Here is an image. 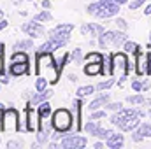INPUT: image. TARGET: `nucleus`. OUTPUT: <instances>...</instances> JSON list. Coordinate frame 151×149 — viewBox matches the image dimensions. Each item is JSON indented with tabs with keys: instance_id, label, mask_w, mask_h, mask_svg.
Returning <instances> with one entry per match:
<instances>
[{
	"instance_id": "obj_43",
	"label": "nucleus",
	"mask_w": 151,
	"mask_h": 149,
	"mask_svg": "<svg viewBox=\"0 0 151 149\" xmlns=\"http://www.w3.org/2000/svg\"><path fill=\"white\" fill-rule=\"evenodd\" d=\"M9 81H11V79H9V75H5V74L0 75V84H9Z\"/></svg>"
},
{
	"instance_id": "obj_7",
	"label": "nucleus",
	"mask_w": 151,
	"mask_h": 149,
	"mask_svg": "<svg viewBox=\"0 0 151 149\" xmlns=\"http://www.w3.org/2000/svg\"><path fill=\"white\" fill-rule=\"evenodd\" d=\"M148 67H150V53L146 51H137L135 53V74L139 75H148Z\"/></svg>"
},
{
	"instance_id": "obj_4",
	"label": "nucleus",
	"mask_w": 151,
	"mask_h": 149,
	"mask_svg": "<svg viewBox=\"0 0 151 149\" xmlns=\"http://www.w3.org/2000/svg\"><path fill=\"white\" fill-rule=\"evenodd\" d=\"M19 112L14 107H5L0 111V130L4 133H16L19 132Z\"/></svg>"
},
{
	"instance_id": "obj_16",
	"label": "nucleus",
	"mask_w": 151,
	"mask_h": 149,
	"mask_svg": "<svg viewBox=\"0 0 151 149\" xmlns=\"http://www.w3.org/2000/svg\"><path fill=\"white\" fill-rule=\"evenodd\" d=\"M109 104V93H102L100 97H97L93 102H90V111H97L100 107H106Z\"/></svg>"
},
{
	"instance_id": "obj_13",
	"label": "nucleus",
	"mask_w": 151,
	"mask_h": 149,
	"mask_svg": "<svg viewBox=\"0 0 151 149\" xmlns=\"http://www.w3.org/2000/svg\"><path fill=\"white\" fill-rule=\"evenodd\" d=\"M72 30H74V25L62 23V25H56L53 30H49L47 32V37H69Z\"/></svg>"
},
{
	"instance_id": "obj_26",
	"label": "nucleus",
	"mask_w": 151,
	"mask_h": 149,
	"mask_svg": "<svg viewBox=\"0 0 151 149\" xmlns=\"http://www.w3.org/2000/svg\"><path fill=\"white\" fill-rule=\"evenodd\" d=\"M123 49L128 53V54H135L141 47H139V44L137 42H132V40H127L125 44H123Z\"/></svg>"
},
{
	"instance_id": "obj_58",
	"label": "nucleus",
	"mask_w": 151,
	"mask_h": 149,
	"mask_svg": "<svg viewBox=\"0 0 151 149\" xmlns=\"http://www.w3.org/2000/svg\"><path fill=\"white\" fill-rule=\"evenodd\" d=\"M150 117H151V111H150Z\"/></svg>"
},
{
	"instance_id": "obj_10",
	"label": "nucleus",
	"mask_w": 151,
	"mask_h": 149,
	"mask_svg": "<svg viewBox=\"0 0 151 149\" xmlns=\"http://www.w3.org/2000/svg\"><path fill=\"white\" fill-rule=\"evenodd\" d=\"M119 12V4L114 2V4H102L100 2V9L97 12V18L100 19H107V18H113Z\"/></svg>"
},
{
	"instance_id": "obj_49",
	"label": "nucleus",
	"mask_w": 151,
	"mask_h": 149,
	"mask_svg": "<svg viewBox=\"0 0 151 149\" xmlns=\"http://www.w3.org/2000/svg\"><path fill=\"white\" fill-rule=\"evenodd\" d=\"M69 79H70L72 82H76V81H77V75H74V74H69Z\"/></svg>"
},
{
	"instance_id": "obj_12",
	"label": "nucleus",
	"mask_w": 151,
	"mask_h": 149,
	"mask_svg": "<svg viewBox=\"0 0 151 149\" xmlns=\"http://www.w3.org/2000/svg\"><path fill=\"white\" fill-rule=\"evenodd\" d=\"M106 63H99V62H86V65L83 67V72L88 77H93V75H104V67Z\"/></svg>"
},
{
	"instance_id": "obj_15",
	"label": "nucleus",
	"mask_w": 151,
	"mask_h": 149,
	"mask_svg": "<svg viewBox=\"0 0 151 149\" xmlns=\"http://www.w3.org/2000/svg\"><path fill=\"white\" fill-rule=\"evenodd\" d=\"M51 95H53V91H51V90L37 91V95H32V98H30V102H28V104H32V105H39V104H42V102L49 100V97H51Z\"/></svg>"
},
{
	"instance_id": "obj_17",
	"label": "nucleus",
	"mask_w": 151,
	"mask_h": 149,
	"mask_svg": "<svg viewBox=\"0 0 151 149\" xmlns=\"http://www.w3.org/2000/svg\"><path fill=\"white\" fill-rule=\"evenodd\" d=\"M113 40H114V32L106 30L104 34H100V35H99V46H100L102 49H106V47L113 46Z\"/></svg>"
},
{
	"instance_id": "obj_45",
	"label": "nucleus",
	"mask_w": 151,
	"mask_h": 149,
	"mask_svg": "<svg viewBox=\"0 0 151 149\" xmlns=\"http://www.w3.org/2000/svg\"><path fill=\"white\" fill-rule=\"evenodd\" d=\"M4 74V51H0V75Z\"/></svg>"
},
{
	"instance_id": "obj_38",
	"label": "nucleus",
	"mask_w": 151,
	"mask_h": 149,
	"mask_svg": "<svg viewBox=\"0 0 151 149\" xmlns=\"http://www.w3.org/2000/svg\"><path fill=\"white\" fill-rule=\"evenodd\" d=\"M23 148V140H9L7 142V149H19Z\"/></svg>"
},
{
	"instance_id": "obj_18",
	"label": "nucleus",
	"mask_w": 151,
	"mask_h": 149,
	"mask_svg": "<svg viewBox=\"0 0 151 149\" xmlns=\"http://www.w3.org/2000/svg\"><path fill=\"white\" fill-rule=\"evenodd\" d=\"M84 62H99V63H106V56L99 51H90L88 54H84Z\"/></svg>"
},
{
	"instance_id": "obj_27",
	"label": "nucleus",
	"mask_w": 151,
	"mask_h": 149,
	"mask_svg": "<svg viewBox=\"0 0 151 149\" xmlns=\"http://www.w3.org/2000/svg\"><path fill=\"white\" fill-rule=\"evenodd\" d=\"M12 62H30V60H28L27 51H14L12 56H11V63Z\"/></svg>"
},
{
	"instance_id": "obj_46",
	"label": "nucleus",
	"mask_w": 151,
	"mask_h": 149,
	"mask_svg": "<svg viewBox=\"0 0 151 149\" xmlns=\"http://www.w3.org/2000/svg\"><path fill=\"white\" fill-rule=\"evenodd\" d=\"M42 7L44 9H49L51 7V0H42Z\"/></svg>"
},
{
	"instance_id": "obj_14",
	"label": "nucleus",
	"mask_w": 151,
	"mask_h": 149,
	"mask_svg": "<svg viewBox=\"0 0 151 149\" xmlns=\"http://www.w3.org/2000/svg\"><path fill=\"white\" fill-rule=\"evenodd\" d=\"M123 144H125V137L121 133H113L109 139H106V146L111 149H119L123 148Z\"/></svg>"
},
{
	"instance_id": "obj_8",
	"label": "nucleus",
	"mask_w": 151,
	"mask_h": 149,
	"mask_svg": "<svg viewBox=\"0 0 151 149\" xmlns=\"http://www.w3.org/2000/svg\"><path fill=\"white\" fill-rule=\"evenodd\" d=\"M86 144H88L86 137H81V135H65L62 139L60 146L63 149H83V148H86Z\"/></svg>"
},
{
	"instance_id": "obj_53",
	"label": "nucleus",
	"mask_w": 151,
	"mask_h": 149,
	"mask_svg": "<svg viewBox=\"0 0 151 149\" xmlns=\"http://www.w3.org/2000/svg\"><path fill=\"white\" fill-rule=\"evenodd\" d=\"M148 75H151V53H150V67H148Z\"/></svg>"
},
{
	"instance_id": "obj_51",
	"label": "nucleus",
	"mask_w": 151,
	"mask_h": 149,
	"mask_svg": "<svg viewBox=\"0 0 151 149\" xmlns=\"http://www.w3.org/2000/svg\"><path fill=\"white\" fill-rule=\"evenodd\" d=\"M104 148V142H97V144H95V149H102Z\"/></svg>"
},
{
	"instance_id": "obj_11",
	"label": "nucleus",
	"mask_w": 151,
	"mask_h": 149,
	"mask_svg": "<svg viewBox=\"0 0 151 149\" xmlns=\"http://www.w3.org/2000/svg\"><path fill=\"white\" fill-rule=\"evenodd\" d=\"M9 72L14 77H19V75H27L30 72V62H12L9 65Z\"/></svg>"
},
{
	"instance_id": "obj_31",
	"label": "nucleus",
	"mask_w": 151,
	"mask_h": 149,
	"mask_svg": "<svg viewBox=\"0 0 151 149\" xmlns=\"http://www.w3.org/2000/svg\"><path fill=\"white\" fill-rule=\"evenodd\" d=\"M113 133H114V132L111 130V128H102V126H99V130H97L95 137H99V139H109Z\"/></svg>"
},
{
	"instance_id": "obj_21",
	"label": "nucleus",
	"mask_w": 151,
	"mask_h": 149,
	"mask_svg": "<svg viewBox=\"0 0 151 149\" xmlns=\"http://www.w3.org/2000/svg\"><path fill=\"white\" fill-rule=\"evenodd\" d=\"M125 42H127V34H125V30H123V32H114V40H113L114 47H119V46H123Z\"/></svg>"
},
{
	"instance_id": "obj_41",
	"label": "nucleus",
	"mask_w": 151,
	"mask_h": 149,
	"mask_svg": "<svg viewBox=\"0 0 151 149\" xmlns=\"http://www.w3.org/2000/svg\"><path fill=\"white\" fill-rule=\"evenodd\" d=\"M102 117H106V111H93V114H91V117L90 119H102Z\"/></svg>"
},
{
	"instance_id": "obj_3",
	"label": "nucleus",
	"mask_w": 151,
	"mask_h": 149,
	"mask_svg": "<svg viewBox=\"0 0 151 149\" xmlns=\"http://www.w3.org/2000/svg\"><path fill=\"white\" fill-rule=\"evenodd\" d=\"M130 72V62H128V53L127 51H118L111 56V75L119 77V86H123L125 77Z\"/></svg>"
},
{
	"instance_id": "obj_22",
	"label": "nucleus",
	"mask_w": 151,
	"mask_h": 149,
	"mask_svg": "<svg viewBox=\"0 0 151 149\" xmlns=\"http://www.w3.org/2000/svg\"><path fill=\"white\" fill-rule=\"evenodd\" d=\"M95 90H97V88H95V86H91V84H88V86H81V88L76 91V95H77L79 98H83V97H88V95H91Z\"/></svg>"
},
{
	"instance_id": "obj_25",
	"label": "nucleus",
	"mask_w": 151,
	"mask_h": 149,
	"mask_svg": "<svg viewBox=\"0 0 151 149\" xmlns=\"http://www.w3.org/2000/svg\"><path fill=\"white\" fill-rule=\"evenodd\" d=\"M34 19H37V21H40V23H49V21H53V16H51V12L46 9V11H40L39 14H35Z\"/></svg>"
},
{
	"instance_id": "obj_47",
	"label": "nucleus",
	"mask_w": 151,
	"mask_h": 149,
	"mask_svg": "<svg viewBox=\"0 0 151 149\" xmlns=\"http://www.w3.org/2000/svg\"><path fill=\"white\" fill-rule=\"evenodd\" d=\"M7 25H9V21H7V19H2V21H0V30H4Z\"/></svg>"
},
{
	"instance_id": "obj_52",
	"label": "nucleus",
	"mask_w": 151,
	"mask_h": 149,
	"mask_svg": "<svg viewBox=\"0 0 151 149\" xmlns=\"http://www.w3.org/2000/svg\"><path fill=\"white\" fill-rule=\"evenodd\" d=\"M102 4H114V2H118V0H100Z\"/></svg>"
},
{
	"instance_id": "obj_48",
	"label": "nucleus",
	"mask_w": 151,
	"mask_h": 149,
	"mask_svg": "<svg viewBox=\"0 0 151 149\" xmlns=\"http://www.w3.org/2000/svg\"><path fill=\"white\" fill-rule=\"evenodd\" d=\"M144 14H146V16H150V14H151V4H150V5H146V9H144Z\"/></svg>"
},
{
	"instance_id": "obj_33",
	"label": "nucleus",
	"mask_w": 151,
	"mask_h": 149,
	"mask_svg": "<svg viewBox=\"0 0 151 149\" xmlns=\"http://www.w3.org/2000/svg\"><path fill=\"white\" fill-rule=\"evenodd\" d=\"M113 86H114V79H107V81L99 82L95 88H97V90H100V91H104V90H109V88H113Z\"/></svg>"
},
{
	"instance_id": "obj_36",
	"label": "nucleus",
	"mask_w": 151,
	"mask_h": 149,
	"mask_svg": "<svg viewBox=\"0 0 151 149\" xmlns=\"http://www.w3.org/2000/svg\"><path fill=\"white\" fill-rule=\"evenodd\" d=\"M106 107H107L109 111H113V112H118V111L123 109V104H121V102H113V104H107Z\"/></svg>"
},
{
	"instance_id": "obj_57",
	"label": "nucleus",
	"mask_w": 151,
	"mask_h": 149,
	"mask_svg": "<svg viewBox=\"0 0 151 149\" xmlns=\"http://www.w3.org/2000/svg\"><path fill=\"white\" fill-rule=\"evenodd\" d=\"M150 40H151V34H150Z\"/></svg>"
},
{
	"instance_id": "obj_50",
	"label": "nucleus",
	"mask_w": 151,
	"mask_h": 149,
	"mask_svg": "<svg viewBox=\"0 0 151 149\" xmlns=\"http://www.w3.org/2000/svg\"><path fill=\"white\" fill-rule=\"evenodd\" d=\"M56 148H58L56 142H49V149H56Z\"/></svg>"
},
{
	"instance_id": "obj_59",
	"label": "nucleus",
	"mask_w": 151,
	"mask_h": 149,
	"mask_svg": "<svg viewBox=\"0 0 151 149\" xmlns=\"http://www.w3.org/2000/svg\"><path fill=\"white\" fill-rule=\"evenodd\" d=\"M28 2H34V0H28Z\"/></svg>"
},
{
	"instance_id": "obj_56",
	"label": "nucleus",
	"mask_w": 151,
	"mask_h": 149,
	"mask_svg": "<svg viewBox=\"0 0 151 149\" xmlns=\"http://www.w3.org/2000/svg\"><path fill=\"white\" fill-rule=\"evenodd\" d=\"M12 2H14L16 5H18V4H21V0H12Z\"/></svg>"
},
{
	"instance_id": "obj_44",
	"label": "nucleus",
	"mask_w": 151,
	"mask_h": 149,
	"mask_svg": "<svg viewBox=\"0 0 151 149\" xmlns=\"http://www.w3.org/2000/svg\"><path fill=\"white\" fill-rule=\"evenodd\" d=\"M150 88H151V81H150V79L142 81V91H146V90H150Z\"/></svg>"
},
{
	"instance_id": "obj_20",
	"label": "nucleus",
	"mask_w": 151,
	"mask_h": 149,
	"mask_svg": "<svg viewBox=\"0 0 151 149\" xmlns=\"http://www.w3.org/2000/svg\"><path fill=\"white\" fill-rule=\"evenodd\" d=\"M99 126H100V125H99V123H97L95 119H90V121H88V123H86V125L83 126V130H84L86 133H90V135H93V137H95V133H97Z\"/></svg>"
},
{
	"instance_id": "obj_1",
	"label": "nucleus",
	"mask_w": 151,
	"mask_h": 149,
	"mask_svg": "<svg viewBox=\"0 0 151 149\" xmlns=\"http://www.w3.org/2000/svg\"><path fill=\"white\" fill-rule=\"evenodd\" d=\"M60 67L58 62H55L53 53H44L35 56V74L40 77H46L49 84H56L60 79Z\"/></svg>"
},
{
	"instance_id": "obj_35",
	"label": "nucleus",
	"mask_w": 151,
	"mask_h": 149,
	"mask_svg": "<svg viewBox=\"0 0 151 149\" xmlns=\"http://www.w3.org/2000/svg\"><path fill=\"white\" fill-rule=\"evenodd\" d=\"M69 60H70V53H63V56L58 60V67H60V70H63V67L67 65Z\"/></svg>"
},
{
	"instance_id": "obj_39",
	"label": "nucleus",
	"mask_w": 151,
	"mask_h": 149,
	"mask_svg": "<svg viewBox=\"0 0 151 149\" xmlns=\"http://www.w3.org/2000/svg\"><path fill=\"white\" fill-rule=\"evenodd\" d=\"M132 90H134L135 93H141V91H142V82H141V81H137V79H135V81H132Z\"/></svg>"
},
{
	"instance_id": "obj_6",
	"label": "nucleus",
	"mask_w": 151,
	"mask_h": 149,
	"mask_svg": "<svg viewBox=\"0 0 151 149\" xmlns=\"http://www.w3.org/2000/svg\"><path fill=\"white\" fill-rule=\"evenodd\" d=\"M25 119H27V130H28V132H37L40 116H39L37 109H34L32 104H27V109H25Z\"/></svg>"
},
{
	"instance_id": "obj_23",
	"label": "nucleus",
	"mask_w": 151,
	"mask_h": 149,
	"mask_svg": "<svg viewBox=\"0 0 151 149\" xmlns=\"http://www.w3.org/2000/svg\"><path fill=\"white\" fill-rule=\"evenodd\" d=\"M127 102H128V104H132V105H144L146 98H144V95L137 93V95H130V97L127 98Z\"/></svg>"
},
{
	"instance_id": "obj_30",
	"label": "nucleus",
	"mask_w": 151,
	"mask_h": 149,
	"mask_svg": "<svg viewBox=\"0 0 151 149\" xmlns=\"http://www.w3.org/2000/svg\"><path fill=\"white\" fill-rule=\"evenodd\" d=\"M137 130H139V133H141L144 139L151 137V125L150 123H141V125L137 126Z\"/></svg>"
},
{
	"instance_id": "obj_2",
	"label": "nucleus",
	"mask_w": 151,
	"mask_h": 149,
	"mask_svg": "<svg viewBox=\"0 0 151 149\" xmlns=\"http://www.w3.org/2000/svg\"><path fill=\"white\" fill-rule=\"evenodd\" d=\"M139 111L137 109H121V111H118L114 114L113 117H111V123H113L114 126H118L121 132H134L139 125H141V121H139Z\"/></svg>"
},
{
	"instance_id": "obj_32",
	"label": "nucleus",
	"mask_w": 151,
	"mask_h": 149,
	"mask_svg": "<svg viewBox=\"0 0 151 149\" xmlns=\"http://www.w3.org/2000/svg\"><path fill=\"white\" fill-rule=\"evenodd\" d=\"M47 79L46 77H40V75H37V81H35V90L37 91H44L46 88H47Z\"/></svg>"
},
{
	"instance_id": "obj_28",
	"label": "nucleus",
	"mask_w": 151,
	"mask_h": 149,
	"mask_svg": "<svg viewBox=\"0 0 151 149\" xmlns=\"http://www.w3.org/2000/svg\"><path fill=\"white\" fill-rule=\"evenodd\" d=\"M83 60H84V56H83V53H81V49H79V47H76V49L70 51V62H72V63L79 65Z\"/></svg>"
},
{
	"instance_id": "obj_19",
	"label": "nucleus",
	"mask_w": 151,
	"mask_h": 149,
	"mask_svg": "<svg viewBox=\"0 0 151 149\" xmlns=\"http://www.w3.org/2000/svg\"><path fill=\"white\" fill-rule=\"evenodd\" d=\"M34 47V39H25L14 44V51H28Z\"/></svg>"
},
{
	"instance_id": "obj_5",
	"label": "nucleus",
	"mask_w": 151,
	"mask_h": 149,
	"mask_svg": "<svg viewBox=\"0 0 151 149\" xmlns=\"http://www.w3.org/2000/svg\"><path fill=\"white\" fill-rule=\"evenodd\" d=\"M51 119H53V128L58 130V132H62V133H67L72 128V123H74L72 114H70L69 109H58V111H55L53 116H51Z\"/></svg>"
},
{
	"instance_id": "obj_37",
	"label": "nucleus",
	"mask_w": 151,
	"mask_h": 149,
	"mask_svg": "<svg viewBox=\"0 0 151 149\" xmlns=\"http://www.w3.org/2000/svg\"><path fill=\"white\" fill-rule=\"evenodd\" d=\"M144 2H146V0H132V2L128 4V9H130V11H135V9H139V7H142Z\"/></svg>"
},
{
	"instance_id": "obj_24",
	"label": "nucleus",
	"mask_w": 151,
	"mask_h": 149,
	"mask_svg": "<svg viewBox=\"0 0 151 149\" xmlns=\"http://www.w3.org/2000/svg\"><path fill=\"white\" fill-rule=\"evenodd\" d=\"M74 107H76V112H77V117H76V130H81V109H83V104L77 97V100H74Z\"/></svg>"
},
{
	"instance_id": "obj_55",
	"label": "nucleus",
	"mask_w": 151,
	"mask_h": 149,
	"mask_svg": "<svg viewBox=\"0 0 151 149\" xmlns=\"http://www.w3.org/2000/svg\"><path fill=\"white\" fill-rule=\"evenodd\" d=\"M127 2H128V0H118V4H119V5H121V4H127Z\"/></svg>"
},
{
	"instance_id": "obj_40",
	"label": "nucleus",
	"mask_w": 151,
	"mask_h": 149,
	"mask_svg": "<svg viewBox=\"0 0 151 149\" xmlns=\"http://www.w3.org/2000/svg\"><path fill=\"white\" fill-rule=\"evenodd\" d=\"M114 23H116V27H118L119 30H127V27H128V25H127V21H125L123 18H118Z\"/></svg>"
},
{
	"instance_id": "obj_29",
	"label": "nucleus",
	"mask_w": 151,
	"mask_h": 149,
	"mask_svg": "<svg viewBox=\"0 0 151 149\" xmlns=\"http://www.w3.org/2000/svg\"><path fill=\"white\" fill-rule=\"evenodd\" d=\"M37 111H39V116H51V104L46 100V102H42V104H39V107H37Z\"/></svg>"
},
{
	"instance_id": "obj_54",
	"label": "nucleus",
	"mask_w": 151,
	"mask_h": 149,
	"mask_svg": "<svg viewBox=\"0 0 151 149\" xmlns=\"http://www.w3.org/2000/svg\"><path fill=\"white\" fill-rule=\"evenodd\" d=\"M2 19H5V14H4V11L0 9V21H2Z\"/></svg>"
},
{
	"instance_id": "obj_9",
	"label": "nucleus",
	"mask_w": 151,
	"mask_h": 149,
	"mask_svg": "<svg viewBox=\"0 0 151 149\" xmlns=\"http://www.w3.org/2000/svg\"><path fill=\"white\" fill-rule=\"evenodd\" d=\"M21 30L32 39H37V37H42V35H44V27H42V23L37 21V19H32V21L25 23V25L21 27Z\"/></svg>"
},
{
	"instance_id": "obj_42",
	"label": "nucleus",
	"mask_w": 151,
	"mask_h": 149,
	"mask_svg": "<svg viewBox=\"0 0 151 149\" xmlns=\"http://www.w3.org/2000/svg\"><path fill=\"white\" fill-rule=\"evenodd\" d=\"M142 139H144V137H142V135L139 133V130H135V132H132V140H134V142H141Z\"/></svg>"
},
{
	"instance_id": "obj_34",
	"label": "nucleus",
	"mask_w": 151,
	"mask_h": 149,
	"mask_svg": "<svg viewBox=\"0 0 151 149\" xmlns=\"http://www.w3.org/2000/svg\"><path fill=\"white\" fill-rule=\"evenodd\" d=\"M99 9H100V2H93V4H90V5L86 7V12L91 14V16H97Z\"/></svg>"
}]
</instances>
